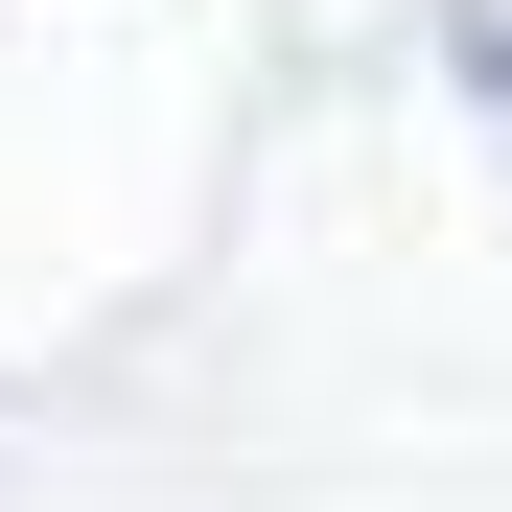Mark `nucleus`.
<instances>
[{
    "label": "nucleus",
    "mask_w": 512,
    "mask_h": 512,
    "mask_svg": "<svg viewBox=\"0 0 512 512\" xmlns=\"http://www.w3.org/2000/svg\"><path fill=\"white\" fill-rule=\"evenodd\" d=\"M443 94H466V117L512 140V24H443Z\"/></svg>",
    "instance_id": "obj_1"
}]
</instances>
